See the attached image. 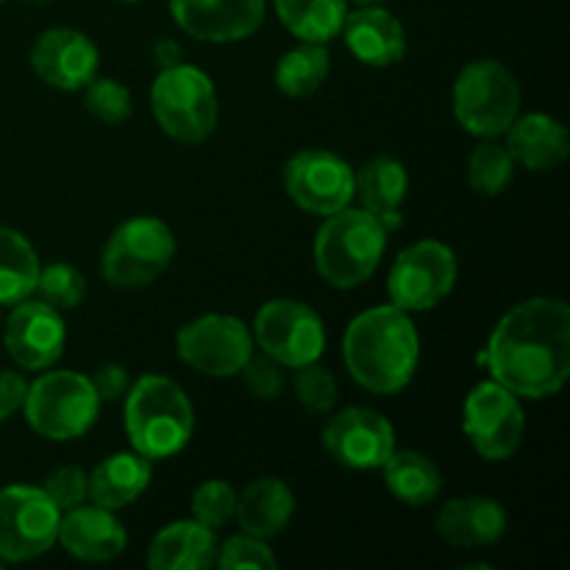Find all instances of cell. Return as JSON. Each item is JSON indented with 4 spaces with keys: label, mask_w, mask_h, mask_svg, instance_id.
I'll use <instances>...</instances> for the list:
<instances>
[{
    "label": "cell",
    "mask_w": 570,
    "mask_h": 570,
    "mask_svg": "<svg viewBox=\"0 0 570 570\" xmlns=\"http://www.w3.org/2000/svg\"><path fill=\"white\" fill-rule=\"evenodd\" d=\"M22 412L39 438L67 443L83 438L95 426L100 399L89 376L76 371H48L28 384Z\"/></svg>",
    "instance_id": "6"
},
{
    "label": "cell",
    "mask_w": 570,
    "mask_h": 570,
    "mask_svg": "<svg viewBox=\"0 0 570 570\" xmlns=\"http://www.w3.org/2000/svg\"><path fill=\"white\" fill-rule=\"evenodd\" d=\"M26 3H48V0H26Z\"/></svg>",
    "instance_id": "43"
},
{
    "label": "cell",
    "mask_w": 570,
    "mask_h": 570,
    "mask_svg": "<svg viewBox=\"0 0 570 570\" xmlns=\"http://www.w3.org/2000/svg\"><path fill=\"white\" fill-rule=\"evenodd\" d=\"M65 317L45 301H20L6 321L3 343L22 371H48L65 351Z\"/></svg>",
    "instance_id": "16"
},
{
    "label": "cell",
    "mask_w": 570,
    "mask_h": 570,
    "mask_svg": "<svg viewBox=\"0 0 570 570\" xmlns=\"http://www.w3.org/2000/svg\"><path fill=\"white\" fill-rule=\"evenodd\" d=\"M170 14L189 37L226 45L259 31L265 0H170Z\"/></svg>",
    "instance_id": "18"
},
{
    "label": "cell",
    "mask_w": 570,
    "mask_h": 570,
    "mask_svg": "<svg viewBox=\"0 0 570 570\" xmlns=\"http://www.w3.org/2000/svg\"><path fill=\"white\" fill-rule=\"evenodd\" d=\"M31 70L42 78L48 87L76 92L83 89L100 67L98 45L76 28H48L42 37L33 42Z\"/></svg>",
    "instance_id": "17"
},
{
    "label": "cell",
    "mask_w": 570,
    "mask_h": 570,
    "mask_svg": "<svg viewBox=\"0 0 570 570\" xmlns=\"http://www.w3.org/2000/svg\"><path fill=\"white\" fill-rule=\"evenodd\" d=\"M154 479L148 456L137 451H117L89 473V499L104 510H122L148 490Z\"/></svg>",
    "instance_id": "26"
},
{
    "label": "cell",
    "mask_w": 570,
    "mask_h": 570,
    "mask_svg": "<svg viewBox=\"0 0 570 570\" xmlns=\"http://www.w3.org/2000/svg\"><path fill=\"white\" fill-rule=\"evenodd\" d=\"M507 148H510L515 165L527 170L546 173L560 167L570 154L568 128L557 117L532 111V115H518L515 122L507 128Z\"/></svg>",
    "instance_id": "22"
},
{
    "label": "cell",
    "mask_w": 570,
    "mask_h": 570,
    "mask_svg": "<svg viewBox=\"0 0 570 570\" xmlns=\"http://www.w3.org/2000/svg\"><path fill=\"white\" fill-rule=\"evenodd\" d=\"M120 3H139V0H120Z\"/></svg>",
    "instance_id": "44"
},
{
    "label": "cell",
    "mask_w": 570,
    "mask_h": 570,
    "mask_svg": "<svg viewBox=\"0 0 570 570\" xmlns=\"http://www.w3.org/2000/svg\"><path fill=\"white\" fill-rule=\"evenodd\" d=\"M0 568H3V562H0Z\"/></svg>",
    "instance_id": "45"
},
{
    "label": "cell",
    "mask_w": 570,
    "mask_h": 570,
    "mask_svg": "<svg viewBox=\"0 0 570 570\" xmlns=\"http://www.w3.org/2000/svg\"><path fill=\"white\" fill-rule=\"evenodd\" d=\"M61 549L81 562H109L120 557L128 546V534L115 512L104 507H76L61 512L59 538Z\"/></svg>",
    "instance_id": "19"
},
{
    "label": "cell",
    "mask_w": 570,
    "mask_h": 570,
    "mask_svg": "<svg viewBox=\"0 0 570 570\" xmlns=\"http://www.w3.org/2000/svg\"><path fill=\"white\" fill-rule=\"evenodd\" d=\"M239 373H243V379H245V387H248L256 399L273 401L282 395L284 371H282V365H278L276 360H271L267 354H262V356L250 354V360L245 362V367Z\"/></svg>",
    "instance_id": "38"
},
{
    "label": "cell",
    "mask_w": 570,
    "mask_h": 570,
    "mask_svg": "<svg viewBox=\"0 0 570 570\" xmlns=\"http://www.w3.org/2000/svg\"><path fill=\"white\" fill-rule=\"evenodd\" d=\"M295 399L304 406L309 415H326V412L334 410L340 399L337 379L328 367H323L321 362H309V365L295 367Z\"/></svg>",
    "instance_id": "32"
},
{
    "label": "cell",
    "mask_w": 570,
    "mask_h": 570,
    "mask_svg": "<svg viewBox=\"0 0 570 570\" xmlns=\"http://www.w3.org/2000/svg\"><path fill=\"white\" fill-rule=\"evenodd\" d=\"M406 189H410V176L395 156H376L354 173V198H360L362 209L376 215L387 232L401 226V204Z\"/></svg>",
    "instance_id": "24"
},
{
    "label": "cell",
    "mask_w": 570,
    "mask_h": 570,
    "mask_svg": "<svg viewBox=\"0 0 570 570\" xmlns=\"http://www.w3.org/2000/svg\"><path fill=\"white\" fill-rule=\"evenodd\" d=\"M384 488L406 507H426L443 490V473L421 451H393L382 465Z\"/></svg>",
    "instance_id": "27"
},
{
    "label": "cell",
    "mask_w": 570,
    "mask_h": 570,
    "mask_svg": "<svg viewBox=\"0 0 570 570\" xmlns=\"http://www.w3.org/2000/svg\"><path fill=\"white\" fill-rule=\"evenodd\" d=\"M282 26L301 42L326 45L343 31L348 0H273Z\"/></svg>",
    "instance_id": "29"
},
{
    "label": "cell",
    "mask_w": 570,
    "mask_h": 570,
    "mask_svg": "<svg viewBox=\"0 0 570 570\" xmlns=\"http://www.w3.org/2000/svg\"><path fill=\"white\" fill-rule=\"evenodd\" d=\"M507 510L490 495L451 499L434 518L440 538L454 549H488L507 534Z\"/></svg>",
    "instance_id": "21"
},
{
    "label": "cell",
    "mask_w": 570,
    "mask_h": 570,
    "mask_svg": "<svg viewBox=\"0 0 570 570\" xmlns=\"http://www.w3.org/2000/svg\"><path fill=\"white\" fill-rule=\"evenodd\" d=\"M284 189L298 209L328 217L354 200V167L323 148H304L284 165Z\"/></svg>",
    "instance_id": "14"
},
{
    "label": "cell",
    "mask_w": 570,
    "mask_h": 570,
    "mask_svg": "<svg viewBox=\"0 0 570 570\" xmlns=\"http://www.w3.org/2000/svg\"><path fill=\"white\" fill-rule=\"evenodd\" d=\"M343 360L356 384L376 395H395L412 382L421 360V337L410 312L373 306L348 323Z\"/></svg>",
    "instance_id": "2"
},
{
    "label": "cell",
    "mask_w": 570,
    "mask_h": 570,
    "mask_svg": "<svg viewBox=\"0 0 570 570\" xmlns=\"http://www.w3.org/2000/svg\"><path fill=\"white\" fill-rule=\"evenodd\" d=\"M37 293L53 309H72L87 295V278L81 276V271L67 265V262H53V265L39 271Z\"/></svg>",
    "instance_id": "34"
},
{
    "label": "cell",
    "mask_w": 570,
    "mask_h": 570,
    "mask_svg": "<svg viewBox=\"0 0 570 570\" xmlns=\"http://www.w3.org/2000/svg\"><path fill=\"white\" fill-rule=\"evenodd\" d=\"M61 512L33 484L0 490V562H28L48 554L59 538Z\"/></svg>",
    "instance_id": "9"
},
{
    "label": "cell",
    "mask_w": 570,
    "mask_h": 570,
    "mask_svg": "<svg viewBox=\"0 0 570 570\" xmlns=\"http://www.w3.org/2000/svg\"><path fill=\"white\" fill-rule=\"evenodd\" d=\"M345 48L367 67L399 65L406 53V31L393 11L376 6H360L348 11L343 22Z\"/></svg>",
    "instance_id": "20"
},
{
    "label": "cell",
    "mask_w": 570,
    "mask_h": 570,
    "mask_svg": "<svg viewBox=\"0 0 570 570\" xmlns=\"http://www.w3.org/2000/svg\"><path fill=\"white\" fill-rule=\"evenodd\" d=\"M351 3H356V6H376V3H384V0H351Z\"/></svg>",
    "instance_id": "42"
},
{
    "label": "cell",
    "mask_w": 570,
    "mask_h": 570,
    "mask_svg": "<svg viewBox=\"0 0 570 570\" xmlns=\"http://www.w3.org/2000/svg\"><path fill=\"white\" fill-rule=\"evenodd\" d=\"M0 3H3V0H0Z\"/></svg>",
    "instance_id": "46"
},
{
    "label": "cell",
    "mask_w": 570,
    "mask_h": 570,
    "mask_svg": "<svg viewBox=\"0 0 570 570\" xmlns=\"http://www.w3.org/2000/svg\"><path fill=\"white\" fill-rule=\"evenodd\" d=\"M215 529L187 518L156 534L148 549V566L154 570H206L215 566Z\"/></svg>",
    "instance_id": "25"
},
{
    "label": "cell",
    "mask_w": 570,
    "mask_h": 570,
    "mask_svg": "<svg viewBox=\"0 0 570 570\" xmlns=\"http://www.w3.org/2000/svg\"><path fill=\"white\" fill-rule=\"evenodd\" d=\"M215 566H220L223 570H276L278 562L265 540L243 532L217 546Z\"/></svg>",
    "instance_id": "36"
},
{
    "label": "cell",
    "mask_w": 570,
    "mask_h": 570,
    "mask_svg": "<svg viewBox=\"0 0 570 570\" xmlns=\"http://www.w3.org/2000/svg\"><path fill=\"white\" fill-rule=\"evenodd\" d=\"M42 490L59 512L76 510L89 499V473L76 465L56 468V471L48 473Z\"/></svg>",
    "instance_id": "37"
},
{
    "label": "cell",
    "mask_w": 570,
    "mask_h": 570,
    "mask_svg": "<svg viewBox=\"0 0 570 570\" xmlns=\"http://www.w3.org/2000/svg\"><path fill=\"white\" fill-rule=\"evenodd\" d=\"M490 379L518 399H551L570 376V309L562 298H529L512 306L479 354Z\"/></svg>",
    "instance_id": "1"
},
{
    "label": "cell",
    "mask_w": 570,
    "mask_h": 570,
    "mask_svg": "<svg viewBox=\"0 0 570 570\" xmlns=\"http://www.w3.org/2000/svg\"><path fill=\"white\" fill-rule=\"evenodd\" d=\"M454 117L468 134L501 137L521 115V87L515 72L495 59L471 61L456 76L451 89Z\"/></svg>",
    "instance_id": "5"
},
{
    "label": "cell",
    "mask_w": 570,
    "mask_h": 570,
    "mask_svg": "<svg viewBox=\"0 0 570 570\" xmlns=\"http://www.w3.org/2000/svg\"><path fill=\"white\" fill-rule=\"evenodd\" d=\"M254 343L262 354L276 360L282 367H301L321 362L326 351V326L321 315L304 301L273 298L256 312Z\"/></svg>",
    "instance_id": "10"
},
{
    "label": "cell",
    "mask_w": 570,
    "mask_h": 570,
    "mask_svg": "<svg viewBox=\"0 0 570 570\" xmlns=\"http://www.w3.org/2000/svg\"><path fill=\"white\" fill-rule=\"evenodd\" d=\"M193 518L209 529H223L237 512V490L226 479H206L193 493Z\"/></svg>",
    "instance_id": "35"
},
{
    "label": "cell",
    "mask_w": 570,
    "mask_h": 570,
    "mask_svg": "<svg viewBox=\"0 0 570 570\" xmlns=\"http://www.w3.org/2000/svg\"><path fill=\"white\" fill-rule=\"evenodd\" d=\"M154 117L176 142H204L215 134L220 106L212 78L200 67L176 65L159 72L150 89Z\"/></svg>",
    "instance_id": "7"
},
{
    "label": "cell",
    "mask_w": 570,
    "mask_h": 570,
    "mask_svg": "<svg viewBox=\"0 0 570 570\" xmlns=\"http://www.w3.org/2000/svg\"><path fill=\"white\" fill-rule=\"evenodd\" d=\"M387 248V228L365 209H345L323 217L315 237V267L326 284L354 289L376 273Z\"/></svg>",
    "instance_id": "4"
},
{
    "label": "cell",
    "mask_w": 570,
    "mask_h": 570,
    "mask_svg": "<svg viewBox=\"0 0 570 570\" xmlns=\"http://www.w3.org/2000/svg\"><path fill=\"white\" fill-rule=\"evenodd\" d=\"M515 159L499 137H484L468 159V178L479 195H501L515 178Z\"/></svg>",
    "instance_id": "31"
},
{
    "label": "cell",
    "mask_w": 570,
    "mask_h": 570,
    "mask_svg": "<svg viewBox=\"0 0 570 570\" xmlns=\"http://www.w3.org/2000/svg\"><path fill=\"white\" fill-rule=\"evenodd\" d=\"M176 351L200 376H237L254 354V334L239 317L204 315L178 328Z\"/></svg>",
    "instance_id": "13"
},
{
    "label": "cell",
    "mask_w": 570,
    "mask_h": 570,
    "mask_svg": "<svg viewBox=\"0 0 570 570\" xmlns=\"http://www.w3.org/2000/svg\"><path fill=\"white\" fill-rule=\"evenodd\" d=\"M83 89H87V92H83V104H87L89 115L98 117L106 126H120V122H126L128 117H131V92H128L126 83H120L117 78L95 76Z\"/></svg>",
    "instance_id": "33"
},
{
    "label": "cell",
    "mask_w": 570,
    "mask_h": 570,
    "mask_svg": "<svg viewBox=\"0 0 570 570\" xmlns=\"http://www.w3.org/2000/svg\"><path fill=\"white\" fill-rule=\"evenodd\" d=\"M462 429L482 460H510L521 449L523 432H527L521 399L493 379L476 384L465 399Z\"/></svg>",
    "instance_id": "12"
},
{
    "label": "cell",
    "mask_w": 570,
    "mask_h": 570,
    "mask_svg": "<svg viewBox=\"0 0 570 570\" xmlns=\"http://www.w3.org/2000/svg\"><path fill=\"white\" fill-rule=\"evenodd\" d=\"M26 393L28 382L22 379V373L0 371V423L9 421L17 410H22Z\"/></svg>",
    "instance_id": "40"
},
{
    "label": "cell",
    "mask_w": 570,
    "mask_h": 570,
    "mask_svg": "<svg viewBox=\"0 0 570 570\" xmlns=\"http://www.w3.org/2000/svg\"><path fill=\"white\" fill-rule=\"evenodd\" d=\"M39 256L26 234L0 226V306H14L37 293Z\"/></svg>",
    "instance_id": "28"
},
{
    "label": "cell",
    "mask_w": 570,
    "mask_h": 570,
    "mask_svg": "<svg viewBox=\"0 0 570 570\" xmlns=\"http://www.w3.org/2000/svg\"><path fill=\"white\" fill-rule=\"evenodd\" d=\"M323 445L337 465L373 471L395 451L393 423L367 406H345L323 426Z\"/></svg>",
    "instance_id": "15"
},
{
    "label": "cell",
    "mask_w": 570,
    "mask_h": 570,
    "mask_svg": "<svg viewBox=\"0 0 570 570\" xmlns=\"http://www.w3.org/2000/svg\"><path fill=\"white\" fill-rule=\"evenodd\" d=\"M328 70H332V56L326 45L301 42L276 61L273 81L289 98H309L326 83Z\"/></svg>",
    "instance_id": "30"
},
{
    "label": "cell",
    "mask_w": 570,
    "mask_h": 570,
    "mask_svg": "<svg viewBox=\"0 0 570 570\" xmlns=\"http://www.w3.org/2000/svg\"><path fill=\"white\" fill-rule=\"evenodd\" d=\"M154 59H156V65L161 67V70L181 65V59H184L181 45H178L176 39H159V42L154 45Z\"/></svg>",
    "instance_id": "41"
},
{
    "label": "cell",
    "mask_w": 570,
    "mask_h": 570,
    "mask_svg": "<svg viewBox=\"0 0 570 570\" xmlns=\"http://www.w3.org/2000/svg\"><path fill=\"white\" fill-rule=\"evenodd\" d=\"M89 382H92L95 393H98L100 401L126 399L128 387H131L126 367L115 365V362H109V365H100L98 371L92 373V379H89Z\"/></svg>",
    "instance_id": "39"
},
{
    "label": "cell",
    "mask_w": 570,
    "mask_h": 570,
    "mask_svg": "<svg viewBox=\"0 0 570 570\" xmlns=\"http://www.w3.org/2000/svg\"><path fill=\"white\" fill-rule=\"evenodd\" d=\"M295 512V495L287 482L276 476H262L245 484L237 495V518L239 529L254 538L271 540L289 527Z\"/></svg>",
    "instance_id": "23"
},
{
    "label": "cell",
    "mask_w": 570,
    "mask_h": 570,
    "mask_svg": "<svg viewBox=\"0 0 570 570\" xmlns=\"http://www.w3.org/2000/svg\"><path fill=\"white\" fill-rule=\"evenodd\" d=\"M126 432L137 454L150 462L170 460L193 440V401L173 379L156 373L137 379L126 393Z\"/></svg>",
    "instance_id": "3"
},
{
    "label": "cell",
    "mask_w": 570,
    "mask_h": 570,
    "mask_svg": "<svg viewBox=\"0 0 570 570\" xmlns=\"http://www.w3.org/2000/svg\"><path fill=\"white\" fill-rule=\"evenodd\" d=\"M460 265L456 254L438 239H421L401 250L387 276L390 304L404 312H429L451 295Z\"/></svg>",
    "instance_id": "11"
},
{
    "label": "cell",
    "mask_w": 570,
    "mask_h": 570,
    "mask_svg": "<svg viewBox=\"0 0 570 570\" xmlns=\"http://www.w3.org/2000/svg\"><path fill=\"white\" fill-rule=\"evenodd\" d=\"M176 259V234L150 215L120 223L100 254V276L117 289H142L154 284Z\"/></svg>",
    "instance_id": "8"
}]
</instances>
